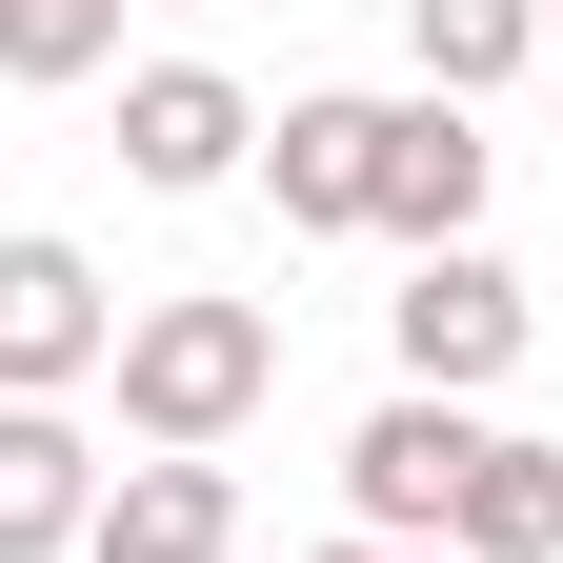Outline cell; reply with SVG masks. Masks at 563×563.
<instances>
[{
	"instance_id": "5b68a950",
	"label": "cell",
	"mask_w": 563,
	"mask_h": 563,
	"mask_svg": "<svg viewBox=\"0 0 563 563\" xmlns=\"http://www.w3.org/2000/svg\"><path fill=\"white\" fill-rule=\"evenodd\" d=\"M242 162H262V101L222 81V60H141V81H121V181L201 201V181H242Z\"/></svg>"
},
{
	"instance_id": "7c38bea8",
	"label": "cell",
	"mask_w": 563,
	"mask_h": 563,
	"mask_svg": "<svg viewBox=\"0 0 563 563\" xmlns=\"http://www.w3.org/2000/svg\"><path fill=\"white\" fill-rule=\"evenodd\" d=\"M121 60V0H0V81H101Z\"/></svg>"
},
{
	"instance_id": "8fae6325",
	"label": "cell",
	"mask_w": 563,
	"mask_h": 563,
	"mask_svg": "<svg viewBox=\"0 0 563 563\" xmlns=\"http://www.w3.org/2000/svg\"><path fill=\"white\" fill-rule=\"evenodd\" d=\"M402 41H422V101H504L543 60V0H402Z\"/></svg>"
},
{
	"instance_id": "3957f363",
	"label": "cell",
	"mask_w": 563,
	"mask_h": 563,
	"mask_svg": "<svg viewBox=\"0 0 563 563\" xmlns=\"http://www.w3.org/2000/svg\"><path fill=\"white\" fill-rule=\"evenodd\" d=\"M101 363H121V302H101V262L21 222V242H0V402H81Z\"/></svg>"
},
{
	"instance_id": "ba28073f",
	"label": "cell",
	"mask_w": 563,
	"mask_h": 563,
	"mask_svg": "<svg viewBox=\"0 0 563 563\" xmlns=\"http://www.w3.org/2000/svg\"><path fill=\"white\" fill-rule=\"evenodd\" d=\"M81 523H101V443L60 402H0V563H81Z\"/></svg>"
},
{
	"instance_id": "4fadbf2b",
	"label": "cell",
	"mask_w": 563,
	"mask_h": 563,
	"mask_svg": "<svg viewBox=\"0 0 563 563\" xmlns=\"http://www.w3.org/2000/svg\"><path fill=\"white\" fill-rule=\"evenodd\" d=\"M322 563H383V543H322Z\"/></svg>"
},
{
	"instance_id": "277c9868",
	"label": "cell",
	"mask_w": 563,
	"mask_h": 563,
	"mask_svg": "<svg viewBox=\"0 0 563 563\" xmlns=\"http://www.w3.org/2000/svg\"><path fill=\"white\" fill-rule=\"evenodd\" d=\"M383 342H402V383H422V402H483V383L523 363V282L483 262V242H443V262H402Z\"/></svg>"
},
{
	"instance_id": "7a4b0ae2",
	"label": "cell",
	"mask_w": 563,
	"mask_h": 563,
	"mask_svg": "<svg viewBox=\"0 0 563 563\" xmlns=\"http://www.w3.org/2000/svg\"><path fill=\"white\" fill-rule=\"evenodd\" d=\"M463 463H483V402H363V443H342V504H363V543L383 563H422V543H443L463 523Z\"/></svg>"
},
{
	"instance_id": "8992f818",
	"label": "cell",
	"mask_w": 563,
	"mask_h": 563,
	"mask_svg": "<svg viewBox=\"0 0 563 563\" xmlns=\"http://www.w3.org/2000/svg\"><path fill=\"white\" fill-rule=\"evenodd\" d=\"M262 201H282L302 242H363V222H383V101H282V121H262Z\"/></svg>"
},
{
	"instance_id": "9a60e30c",
	"label": "cell",
	"mask_w": 563,
	"mask_h": 563,
	"mask_svg": "<svg viewBox=\"0 0 563 563\" xmlns=\"http://www.w3.org/2000/svg\"><path fill=\"white\" fill-rule=\"evenodd\" d=\"M201 21H222V0H201Z\"/></svg>"
},
{
	"instance_id": "30bf717a",
	"label": "cell",
	"mask_w": 563,
	"mask_h": 563,
	"mask_svg": "<svg viewBox=\"0 0 563 563\" xmlns=\"http://www.w3.org/2000/svg\"><path fill=\"white\" fill-rule=\"evenodd\" d=\"M443 563H563V443H504L483 422V463H463V523Z\"/></svg>"
},
{
	"instance_id": "2e32d148",
	"label": "cell",
	"mask_w": 563,
	"mask_h": 563,
	"mask_svg": "<svg viewBox=\"0 0 563 563\" xmlns=\"http://www.w3.org/2000/svg\"><path fill=\"white\" fill-rule=\"evenodd\" d=\"M422 563H443V543H422Z\"/></svg>"
},
{
	"instance_id": "52a82bcc",
	"label": "cell",
	"mask_w": 563,
	"mask_h": 563,
	"mask_svg": "<svg viewBox=\"0 0 563 563\" xmlns=\"http://www.w3.org/2000/svg\"><path fill=\"white\" fill-rule=\"evenodd\" d=\"M463 222H483V101H383V222H363V242L443 262Z\"/></svg>"
},
{
	"instance_id": "9c48e42d",
	"label": "cell",
	"mask_w": 563,
	"mask_h": 563,
	"mask_svg": "<svg viewBox=\"0 0 563 563\" xmlns=\"http://www.w3.org/2000/svg\"><path fill=\"white\" fill-rule=\"evenodd\" d=\"M222 543H242V483L222 463H101L81 563H222Z\"/></svg>"
},
{
	"instance_id": "6da1fadb",
	"label": "cell",
	"mask_w": 563,
	"mask_h": 563,
	"mask_svg": "<svg viewBox=\"0 0 563 563\" xmlns=\"http://www.w3.org/2000/svg\"><path fill=\"white\" fill-rule=\"evenodd\" d=\"M101 383H121V422H141V463H222L242 422H262V383H282V322H262V302H141Z\"/></svg>"
},
{
	"instance_id": "5bb4252c",
	"label": "cell",
	"mask_w": 563,
	"mask_h": 563,
	"mask_svg": "<svg viewBox=\"0 0 563 563\" xmlns=\"http://www.w3.org/2000/svg\"><path fill=\"white\" fill-rule=\"evenodd\" d=\"M543 60H563V0H543Z\"/></svg>"
}]
</instances>
